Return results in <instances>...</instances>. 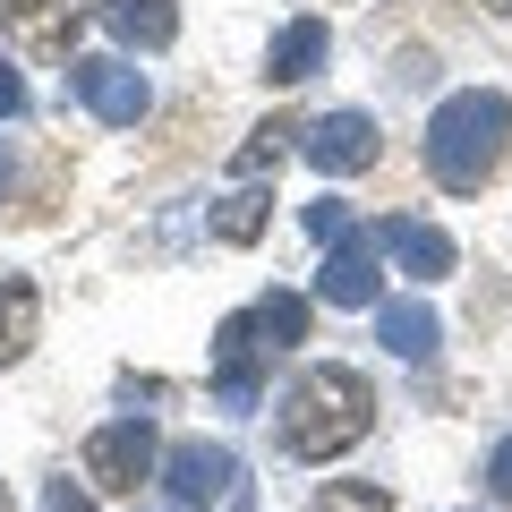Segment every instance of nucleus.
<instances>
[{
	"instance_id": "nucleus-23",
	"label": "nucleus",
	"mask_w": 512,
	"mask_h": 512,
	"mask_svg": "<svg viewBox=\"0 0 512 512\" xmlns=\"http://www.w3.org/2000/svg\"><path fill=\"white\" fill-rule=\"evenodd\" d=\"M487 9H495V18H512V0H487Z\"/></svg>"
},
{
	"instance_id": "nucleus-13",
	"label": "nucleus",
	"mask_w": 512,
	"mask_h": 512,
	"mask_svg": "<svg viewBox=\"0 0 512 512\" xmlns=\"http://www.w3.org/2000/svg\"><path fill=\"white\" fill-rule=\"evenodd\" d=\"M325 18H291V26H282V35H274V52H265V77H274V86H299V77H316V69H325Z\"/></svg>"
},
{
	"instance_id": "nucleus-17",
	"label": "nucleus",
	"mask_w": 512,
	"mask_h": 512,
	"mask_svg": "<svg viewBox=\"0 0 512 512\" xmlns=\"http://www.w3.org/2000/svg\"><path fill=\"white\" fill-rule=\"evenodd\" d=\"M291 137H299V128H282V120L248 128V146L231 154V180H265V171H282V154H291Z\"/></svg>"
},
{
	"instance_id": "nucleus-2",
	"label": "nucleus",
	"mask_w": 512,
	"mask_h": 512,
	"mask_svg": "<svg viewBox=\"0 0 512 512\" xmlns=\"http://www.w3.org/2000/svg\"><path fill=\"white\" fill-rule=\"evenodd\" d=\"M504 146H512V103L495 86L444 94L436 120H427V180H436L444 197H478V188L504 171Z\"/></svg>"
},
{
	"instance_id": "nucleus-4",
	"label": "nucleus",
	"mask_w": 512,
	"mask_h": 512,
	"mask_svg": "<svg viewBox=\"0 0 512 512\" xmlns=\"http://www.w3.org/2000/svg\"><path fill=\"white\" fill-rule=\"evenodd\" d=\"M154 470H163V444H154V419H146V410L103 419V427L86 436V487H103V495H137Z\"/></svg>"
},
{
	"instance_id": "nucleus-11",
	"label": "nucleus",
	"mask_w": 512,
	"mask_h": 512,
	"mask_svg": "<svg viewBox=\"0 0 512 512\" xmlns=\"http://www.w3.org/2000/svg\"><path fill=\"white\" fill-rule=\"evenodd\" d=\"M436 308H427V299H376V342L393 350V359H436Z\"/></svg>"
},
{
	"instance_id": "nucleus-16",
	"label": "nucleus",
	"mask_w": 512,
	"mask_h": 512,
	"mask_svg": "<svg viewBox=\"0 0 512 512\" xmlns=\"http://www.w3.org/2000/svg\"><path fill=\"white\" fill-rule=\"evenodd\" d=\"M248 316H256V333H265V350H299L308 342V299L299 291H265Z\"/></svg>"
},
{
	"instance_id": "nucleus-12",
	"label": "nucleus",
	"mask_w": 512,
	"mask_h": 512,
	"mask_svg": "<svg viewBox=\"0 0 512 512\" xmlns=\"http://www.w3.org/2000/svg\"><path fill=\"white\" fill-rule=\"evenodd\" d=\"M103 26L128 52H163V43L180 35V9H171V0H103Z\"/></svg>"
},
{
	"instance_id": "nucleus-14",
	"label": "nucleus",
	"mask_w": 512,
	"mask_h": 512,
	"mask_svg": "<svg viewBox=\"0 0 512 512\" xmlns=\"http://www.w3.org/2000/svg\"><path fill=\"white\" fill-rule=\"evenodd\" d=\"M35 325H43L35 282H0V367H18L26 350H35Z\"/></svg>"
},
{
	"instance_id": "nucleus-20",
	"label": "nucleus",
	"mask_w": 512,
	"mask_h": 512,
	"mask_svg": "<svg viewBox=\"0 0 512 512\" xmlns=\"http://www.w3.org/2000/svg\"><path fill=\"white\" fill-rule=\"evenodd\" d=\"M487 495H495V504H512V436L487 453Z\"/></svg>"
},
{
	"instance_id": "nucleus-24",
	"label": "nucleus",
	"mask_w": 512,
	"mask_h": 512,
	"mask_svg": "<svg viewBox=\"0 0 512 512\" xmlns=\"http://www.w3.org/2000/svg\"><path fill=\"white\" fill-rule=\"evenodd\" d=\"M0 512H9V478H0Z\"/></svg>"
},
{
	"instance_id": "nucleus-19",
	"label": "nucleus",
	"mask_w": 512,
	"mask_h": 512,
	"mask_svg": "<svg viewBox=\"0 0 512 512\" xmlns=\"http://www.w3.org/2000/svg\"><path fill=\"white\" fill-rule=\"evenodd\" d=\"M308 231H316V239L333 248V239L350 231V205H342V197H316V205H308Z\"/></svg>"
},
{
	"instance_id": "nucleus-8",
	"label": "nucleus",
	"mask_w": 512,
	"mask_h": 512,
	"mask_svg": "<svg viewBox=\"0 0 512 512\" xmlns=\"http://www.w3.org/2000/svg\"><path fill=\"white\" fill-rule=\"evenodd\" d=\"M316 299H325V308H376L384 299V274H376V239L367 231H342L325 248V265H316Z\"/></svg>"
},
{
	"instance_id": "nucleus-15",
	"label": "nucleus",
	"mask_w": 512,
	"mask_h": 512,
	"mask_svg": "<svg viewBox=\"0 0 512 512\" xmlns=\"http://www.w3.org/2000/svg\"><path fill=\"white\" fill-rule=\"evenodd\" d=\"M265 214H274V197H265L256 180H239L231 197L214 205V239L222 248H248V239H265Z\"/></svg>"
},
{
	"instance_id": "nucleus-6",
	"label": "nucleus",
	"mask_w": 512,
	"mask_h": 512,
	"mask_svg": "<svg viewBox=\"0 0 512 512\" xmlns=\"http://www.w3.org/2000/svg\"><path fill=\"white\" fill-rule=\"evenodd\" d=\"M299 154H308L325 180H359V171L384 154V137H376L367 111H316V120L299 128Z\"/></svg>"
},
{
	"instance_id": "nucleus-3",
	"label": "nucleus",
	"mask_w": 512,
	"mask_h": 512,
	"mask_svg": "<svg viewBox=\"0 0 512 512\" xmlns=\"http://www.w3.org/2000/svg\"><path fill=\"white\" fill-rule=\"evenodd\" d=\"M163 487L180 495L188 512H248V470H239V453L231 444H205V436H188V444L163 453Z\"/></svg>"
},
{
	"instance_id": "nucleus-1",
	"label": "nucleus",
	"mask_w": 512,
	"mask_h": 512,
	"mask_svg": "<svg viewBox=\"0 0 512 512\" xmlns=\"http://www.w3.org/2000/svg\"><path fill=\"white\" fill-rule=\"evenodd\" d=\"M367 427H376V384H367L359 367L325 359V367H308V376L282 393L274 436H282V453H291V461H342Z\"/></svg>"
},
{
	"instance_id": "nucleus-18",
	"label": "nucleus",
	"mask_w": 512,
	"mask_h": 512,
	"mask_svg": "<svg viewBox=\"0 0 512 512\" xmlns=\"http://www.w3.org/2000/svg\"><path fill=\"white\" fill-rule=\"evenodd\" d=\"M308 512H393V495H384V487H359V478H342V487H325Z\"/></svg>"
},
{
	"instance_id": "nucleus-7",
	"label": "nucleus",
	"mask_w": 512,
	"mask_h": 512,
	"mask_svg": "<svg viewBox=\"0 0 512 512\" xmlns=\"http://www.w3.org/2000/svg\"><path fill=\"white\" fill-rule=\"evenodd\" d=\"M69 86H77V103H86L103 128H137L154 111L146 69H128V60H69Z\"/></svg>"
},
{
	"instance_id": "nucleus-10",
	"label": "nucleus",
	"mask_w": 512,
	"mask_h": 512,
	"mask_svg": "<svg viewBox=\"0 0 512 512\" xmlns=\"http://www.w3.org/2000/svg\"><path fill=\"white\" fill-rule=\"evenodd\" d=\"M384 248H393V265H402V274L410 282H444V274H453V231H436V222H384Z\"/></svg>"
},
{
	"instance_id": "nucleus-21",
	"label": "nucleus",
	"mask_w": 512,
	"mask_h": 512,
	"mask_svg": "<svg viewBox=\"0 0 512 512\" xmlns=\"http://www.w3.org/2000/svg\"><path fill=\"white\" fill-rule=\"evenodd\" d=\"M43 512H86V487H77V478H52V487H43Z\"/></svg>"
},
{
	"instance_id": "nucleus-22",
	"label": "nucleus",
	"mask_w": 512,
	"mask_h": 512,
	"mask_svg": "<svg viewBox=\"0 0 512 512\" xmlns=\"http://www.w3.org/2000/svg\"><path fill=\"white\" fill-rule=\"evenodd\" d=\"M18 111H26V77L0 60V120H18Z\"/></svg>"
},
{
	"instance_id": "nucleus-9",
	"label": "nucleus",
	"mask_w": 512,
	"mask_h": 512,
	"mask_svg": "<svg viewBox=\"0 0 512 512\" xmlns=\"http://www.w3.org/2000/svg\"><path fill=\"white\" fill-rule=\"evenodd\" d=\"M0 26L26 60H69L77 26H86V0H0Z\"/></svg>"
},
{
	"instance_id": "nucleus-5",
	"label": "nucleus",
	"mask_w": 512,
	"mask_h": 512,
	"mask_svg": "<svg viewBox=\"0 0 512 512\" xmlns=\"http://www.w3.org/2000/svg\"><path fill=\"white\" fill-rule=\"evenodd\" d=\"M265 333H256V316L239 308V316H222L214 325V402L222 410H256L265 402Z\"/></svg>"
}]
</instances>
